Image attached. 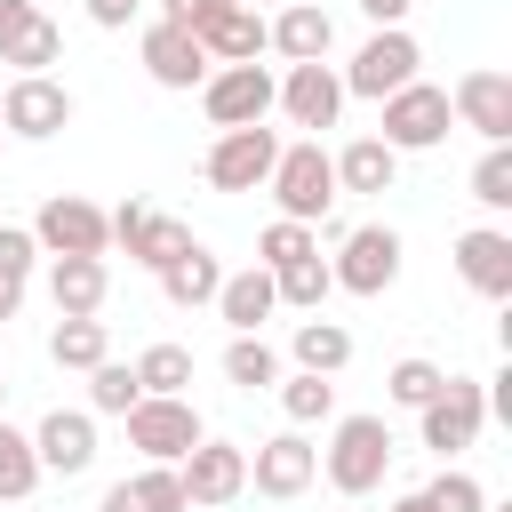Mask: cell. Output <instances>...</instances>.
Instances as JSON below:
<instances>
[{"label":"cell","mask_w":512,"mask_h":512,"mask_svg":"<svg viewBox=\"0 0 512 512\" xmlns=\"http://www.w3.org/2000/svg\"><path fill=\"white\" fill-rule=\"evenodd\" d=\"M392 456H400V448H392V424H384V416H336L320 472H328L336 496H368V488H384Z\"/></svg>","instance_id":"obj_1"},{"label":"cell","mask_w":512,"mask_h":512,"mask_svg":"<svg viewBox=\"0 0 512 512\" xmlns=\"http://www.w3.org/2000/svg\"><path fill=\"white\" fill-rule=\"evenodd\" d=\"M272 200H280V216L288 224H320L328 208H336V160L320 152V136H304V144H280V160H272Z\"/></svg>","instance_id":"obj_2"},{"label":"cell","mask_w":512,"mask_h":512,"mask_svg":"<svg viewBox=\"0 0 512 512\" xmlns=\"http://www.w3.org/2000/svg\"><path fill=\"white\" fill-rule=\"evenodd\" d=\"M328 280H336L344 296H384V288L400 280V232H392V224H352V232L336 240Z\"/></svg>","instance_id":"obj_3"},{"label":"cell","mask_w":512,"mask_h":512,"mask_svg":"<svg viewBox=\"0 0 512 512\" xmlns=\"http://www.w3.org/2000/svg\"><path fill=\"white\" fill-rule=\"evenodd\" d=\"M32 248L40 256H104L112 248V216L80 192H56L40 216H32Z\"/></svg>","instance_id":"obj_4"},{"label":"cell","mask_w":512,"mask_h":512,"mask_svg":"<svg viewBox=\"0 0 512 512\" xmlns=\"http://www.w3.org/2000/svg\"><path fill=\"white\" fill-rule=\"evenodd\" d=\"M120 424H128V448H144V464H184V456L208 440L200 416H192V400H152V392H144Z\"/></svg>","instance_id":"obj_5"},{"label":"cell","mask_w":512,"mask_h":512,"mask_svg":"<svg viewBox=\"0 0 512 512\" xmlns=\"http://www.w3.org/2000/svg\"><path fill=\"white\" fill-rule=\"evenodd\" d=\"M272 96H280V80H272L264 64H216V72L200 80V104H208L216 128H264Z\"/></svg>","instance_id":"obj_6"},{"label":"cell","mask_w":512,"mask_h":512,"mask_svg":"<svg viewBox=\"0 0 512 512\" xmlns=\"http://www.w3.org/2000/svg\"><path fill=\"white\" fill-rule=\"evenodd\" d=\"M448 88H432V80H408L400 96H384V136L376 144H392V152H432L440 136H448Z\"/></svg>","instance_id":"obj_7"},{"label":"cell","mask_w":512,"mask_h":512,"mask_svg":"<svg viewBox=\"0 0 512 512\" xmlns=\"http://www.w3.org/2000/svg\"><path fill=\"white\" fill-rule=\"evenodd\" d=\"M176 480H184V512H216V504L248 496V448H232V440H200V448L176 464Z\"/></svg>","instance_id":"obj_8"},{"label":"cell","mask_w":512,"mask_h":512,"mask_svg":"<svg viewBox=\"0 0 512 512\" xmlns=\"http://www.w3.org/2000/svg\"><path fill=\"white\" fill-rule=\"evenodd\" d=\"M0 128H8V136L48 144L56 128H72V88H64V80H48V72H16V80H8V96H0Z\"/></svg>","instance_id":"obj_9"},{"label":"cell","mask_w":512,"mask_h":512,"mask_svg":"<svg viewBox=\"0 0 512 512\" xmlns=\"http://www.w3.org/2000/svg\"><path fill=\"white\" fill-rule=\"evenodd\" d=\"M416 64H424L416 40H408L400 24H384V32L352 56V72H336V80H344V96H376V104H384V96H400V88L416 80Z\"/></svg>","instance_id":"obj_10"},{"label":"cell","mask_w":512,"mask_h":512,"mask_svg":"<svg viewBox=\"0 0 512 512\" xmlns=\"http://www.w3.org/2000/svg\"><path fill=\"white\" fill-rule=\"evenodd\" d=\"M424 424V448H440V456H456V448H472L480 440V424H488V400H480V376H448L440 384V400L432 408H416Z\"/></svg>","instance_id":"obj_11"},{"label":"cell","mask_w":512,"mask_h":512,"mask_svg":"<svg viewBox=\"0 0 512 512\" xmlns=\"http://www.w3.org/2000/svg\"><path fill=\"white\" fill-rule=\"evenodd\" d=\"M320 480V448L304 440V432H280V440H256V456H248V488L256 496H272V504H288V496H304Z\"/></svg>","instance_id":"obj_12"},{"label":"cell","mask_w":512,"mask_h":512,"mask_svg":"<svg viewBox=\"0 0 512 512\" xmlns=\"http://www.w3.org/2000/svg\"><path fill=\"white\" fill-rule=\"evenodd\" d=\"M272 160H280V136L272 128H224L208 144V184L216 192H256L272 176Z\"/></svg>","instance_id":"obj_13"},{"label":"cell","mask_w":512,"mask_h":512,"mask_svg":"<svg viewBox=\"0 0 512 512\" xmlns=\"http://www.w3.org/2000/svg\"><path fill=\"white\" fill-rule=\"evenodd\" d=\"M112 240L128 248V264L160 272L168 256H184V248H192V224H176V216H160V208L128 200V208H112Z\"/></svg>","instance_id":"obj_14"},{"label":"cell","mask_w":512,"mask_h":512,"mask_svg":"<svg viewBox=\"0 0 512 512\" xmlns=\"http://www.w3.org/2000/svg\"><path fill=\"white\" fill-rule=\"evenodd\" d=\"M32 456H40V472H88L96 464V416L88 408H48L40 424H32Z\"/></svg>","instance_id":"obj_15"},{"label":"cell","mask_w":512,"mask_h":512,"mask_svg":"<svg viewBox=\"0 0 512 512\" xmlns=\"http://www.w3.org/2000/svg\"><path fill=\"white\" fill-rule=\"evenodd\" d=\"M448 112L464 128H480L488 144H512V72H464L448 88Z\"/></svg>","instance_id":"obj_16"},{"label":"cell","mask_w":512,"mask_h":512,"mask_svg":"<svg viewBox=\"0 0 512 512\" xmlns=\"http://www.w3.org/2000/svg\"><path fill=\"white\" fill-rule=\"evenodd\" d=\"M64 56V32L32 8V0H0V64H16V72H48Z\"/></svg>","instance_id":"obj_17"},{"label":"cell","mask_w":512,"mask_h":512,"mask_svg":"<svg viewBox=\"0 0 512 512\" xmlns=\"http://www.w3.org/2000/svg\"><path fill=\"white\" fill-rule=\"evenodd\" d=\"M192 40H200V56H208V64H256V56H264V16H256V8L216 0V8L192 24Z\"/></svg>","instance_id":"obj_18"},{"label":"cell","mask_w":512,"mask_h":512,"mask_svg":"<svg viewBox=\"0 0 512 512\" xmlns=\"http://www.w3.org/2000/svg\"><path fill=\"white\" fill-rule=\"evenodd\" d=\"M456 272H464V288H472V296L512 304V232H496V224L464 232V240H456Z\"/></svg>","instance_id":"obj_19"},{"label":"cell","mask_w":512,"mask_h":512,"mask_svg":"<svg viewBox=\"0 0 512 512\" xmlns=\"http://www.w3.org/2000/svg\"><path fill=\"white\" fill-rule=\"evenodd\" d=\"M296 128H336V112H344V80L328 72V64H288V80H280V96H272Z\"/></svg>","instance_id":"obj_20"},{"label":"cell","mask_w":512,"mask_h":512,"mask_svg":"<svg viewBox=\"0 0 512 512\" xmlns=\"http://www.w3.org/2000/svg\"><path fill=\"white\" fill-rule=\"evenodd\" d=\"M328 40H336V24H328L320 0H288V8L264 24V48H280L288 64H328Z\"/></svg>","instance_id":"obj_21"},{"label":"cell","mask_w":512,"mask_h":512,"mask_svg":"<svg viewBox=\"0 0 512 512\" xmlns=\"http://www.w3.org/2000/svg\"><path fill=\"white\" fill-rule=\"evenodd\" d=\"M48 296H56V320H96L104 296H112L104 256H56L48 264Z\"/></svg>","instance_id":"obj_22"},{"label":"cell","mask_w":512,"mask_h":512,"mask_svg":"<svg viewBox=\"0 0 512 512\" xmlns=\"http://www.w3.org/2000/svg\"><path fill=\"white\" fill-rule=\"evenodd\" d=\"M144 72H152L160 88H200V80H208V56H200V40H192L184 24H152V32H144Z\"/></svg>","instance_id":"obj_23"},{"label":"cell","mask_w":512,"mask_h":512,"mask_svg":"<svg viewBox=\"0 0 512 512\" xmlns=\"http://www.w3.org/2000/svg\"><path fill=\"white\" fill-rule=\"evenodd\" d=\"M216 312L232 320V336H264V320L280 312V296H272V272H264V264L232 272V280L216 288Z\"/></svg>","instance_id":"obj_24"},{"label":"cell","mask_w":512,"mask_h":512,"mask_svg":"<svg viewBox=\"0 0 512 512\" xmlns=\"http://www.w3.org/2000/svg\"><path fill=\"white\" fill-rule=\"evenodd\" d=\"M160 288H168V304H176V312H200V304H216V288H224V264H216L200 240H192L184 256H168V264H160Z\"/></svg>","instance_id":"obj_25"},{"label":"cell","mask_w":512,"mask_h":512,"mask_svg":"<svg viewBox=\"0 0 512 512\" xmlns=\"http://www.w3.org/2000/svg\"><path fill=\"white\" fill-rule=\"evenodd\" d=\"M96 512H184V480L176 464H144L136 480H112Z\"/></svg>","instance_id":"obj_26"},{"label":"cell","mask_w":512,"mask_h":512,"mask_svg":"<svg viewBox=\"0 0 512 512\" xmlns=\"http://www.w3.org/2000/svg\"><path fill=\"white\" fill-rule=\"evenodd\" d=\"M392 176H400V152L376 144V136H360V144L336 152V192H392Z\"/></svg>","instance_id":"obj_27"},{"label":"cell","mask_w":512,"mask_h":512,"mask_svg":"<svg viewBox=\"0 0 512 512\" xmlns=\"http://www.w3.org/2000/svg\"><path fill=\"white\" fill-rule=\"evenodd\" d=\"M288 352H296V368H304V376H336V368L352 360V336H344L336 320H320V312H312V320H296Z\"/></svg>","instance_id":"obj_28"},{"label":"cell","mask_w":512,"mask_h":512,"mask_svg":"<svg viewBox=\"0 0 512 512\" xmlns=\"http://www.w3.org/2000/svg\"><path fill=\"white\" fill-rule=\"evenodd\" d=\"M48 360H56V368H80V376L104 368V360H112L104 320H56V328H48Z\"/></svg>","instance_id":"obj_29"},{"label":"cell","mask_w":512,"mask_h":512,"mask_svg":"<svg viewBox=\"0 0 512 512\" xmlns=\"http://www.w3.org/2000/svg\"><path fill=\"white\" fill-rule=\"evenodd\" d=\"M32 264H40L32 232H24V224H0V320H16V304H24V288H32Z\"/></svg>","instance_id":"obj_30"},{"label":"cell","mask_w":512,"mask_h":512,"mask_svg":"<svg viewBox=\"0 0 512 512\" xmlns=\"http://www.w3.org/2000/svg\"><path fill=\"white\" fill-rule=\"evenodd\" d=\"M328 288H336V280H328V256H320V248L272 272V296H280V304H296V312H320V304H328Z\"/></svg>","instance_id":"obj_31"},{"label":"cell","mask_w":512,"mask_h":512,"mask_svg":"<svg viewBox=\"0 0 512 512\" xmlns=\"http://www.w3.org/2000/svg\"><path fill=\"white\" fill-rule=\"evenodd\" d=\"M40 488V456H32V432H16L0 416V504H24Z\"/></svg>","instance_id":"obj_32"},{"label":"cell","mask_w":512,"mask_h":512,"mask_svg":"<svg viewBox=\"0 0 512 512\" xmlns=\"http://www.w3.org/2000/svg\"><path fill=\"white\" fill-rule=\"evenodd\" d=\"M136 384H144L152 400H184V384H192V352H184V344H152V352L136 360Z\"/></svg>","instance_id":"obj_33"},{"label":"cell","mask_w":512,"mask_h":512,"mask_svg":"<svg viewBox=\"0 0 512 512\" xmlns=\"http://www.w3.org/2000/svg\"><path fill=\"white\" fill-rule=\"evenodd\" d=\"M224 376H232L240 392H264V384H280V352H272L264 336H232V344H224Z\"/></svg>","instance_id":"obj_34"},{"label":"cell","mask_w":512,"mask_h":512,"mask_svg":"<svg viewBox=\"0 0 512 512\" xmlns=\"http://www.w3.org/2000/svg\"><path fill=\"white\" fill-rule=\"evenodd\" d=\"M144 400V384H136V368H120V360H104V368H88V416H128Z\"/></svg>","instance_id":"obj_35"},{"label":"cell","mask_w":512,"mask_h":512,"mask_svg":"<svg viewBox=\"0 0 512 512\" xmlns=\"http://www.w3.org/2000/svg\"><path fill=\"white\" fill-rule=\"evenodd\" d=\"M280 408H288V424H328L336 416V384L328 376H280Z\"/></svg>","instance_id":"obj_36"},{"label":"cell","mask_w":512,"mask_h":512,"mask_svg":"<svg viewBox=\"0 0 512 512\" xmlns=\"http://www.w3.org/2000/svg\"><path fill=\"white\" fill-rule=\"evenodd\" d=\"M440 384H448V368H440V360H392V376H384V392H392L400 408H432V400H440Z\"/></svg>","instance_id":"obj_37"},{"label":"cell","mask_w":512,"mask_h":512,"mask_svg":"<svg viewBox=\"0 0 512 512\" xmlns=\"http://www.w3.org/2000/svg\"><path fill=\"white\" fill-rule=\"evenodd\" d=\"M320 240H312V224H288V216H272L264 232H256V264L264 272H280V264H296V256H312Z\"/></svg>","instance_id":"obj_38"},{"label":"cell","mask_w":512,"mask_h":512,"mask_svg":"<svg viewBox=\"0 0 512 512\" xmlns=\"http://www.w3.org/2000/svg\"><path fill=\"white\" fill-rule=\"evenodd\" d=\"M416 512H488V488L472 472H440L432 488H416Z\"/></svg>","instance_id":"obj_39"},{"label":"cell","mask_w":512,"mask_h":512,"mask_svg":"<svg viewBox=\"0 0 512 512\" xmlns=\"http://www.w3.org/2000/svg\"><path fill=\"white\" fill-rule=\"evenodd\" d=\"M472 200H480V208H512V144H488V152H480Z\"/></svg>","instance_id":"obj_40"},{"label":"cell","mask_w":512,"mask_h":512,"mask_svg":"<svg viewBox=\"0 0 512 512\" xmlns=\"http://www.w3.org/2000/svg\"><path fill=\"white\" fill-rule=\"evenodd\" d=\"M136 8H144V0H88V16H96L104 32H120V24H136Z\"/></svg>","instance_id":"obj_41"},{"label":"cell","mask_w":512,"mask_h":512,"mask_svg":"<svg viewBox=\"0 0 512 512\" xmlns=\"http://www.w3.org/2000/svg\"><path fill=\"white\" fill-rule=\"evenodd\" d=\"M208 8H216V0H160V24H184V32H192Z\"/></svg>","instance_id":"obj_42"},{"label":"cell","mask_w":512,"mask_h":512,"mask_svg":"<svg viewBox=\"0 0 512 512\" xmlns=\"http://www.w3.org/2000/svg\"><path fill=\"white\" fill-rule=\"evenodd\" d=\"M408 8H416V0H360V16H376V32H384V24H400Z\"/></svg>","instance_id":"obj_43"},{"label":"cell","mask_w":512,"mask_h":512,"mask_svg":"<svg viewBox=\"0 0 512 512\" xmlns=\"http://www.w3.org/2000/svg\"><path fill=\"white\" fill-rule=\"evenodd\" d=\"M392 512H416V496H400V504H392Z\"/></svg>","instance_id":"obj_44"},{"label":"cell","mask_w":512,"mask_h":512,"mask_svg":"<svg viewBox=\"0 0 512 512\" xmlns=\"http://www.w3.org/2000/svg\"><path fill=\"white\" fill-rule=\"evenodd\" d=\"M488 512H512V504H488Z\"/></svg>","instance_id":"obj_45"},{"label":"cell","mask_w":512,"mask_h":512,"mask_svg":"<svg viewBox=\"0 0 512 512\" xmlns=\"http://www.w3.org/2000/svg\"><path fill=\"white\" fill-rule=\"evenodd\" d=\"M232 8H256V0H232Z\"/></svg>","instance_id":"obj_46"},{"label":"cell","mask_w":512,"mask_h":512,"mask_svg":"<svg viewBox=\"0 0 512 512\" xmlns=\"http://www.w3.org/2000/svg\"><path fill=\"white\" fill-rule=\"evenodd\" d=\"M0 400H8V376H0Z\"/></svg>","instance_id":"obj_47"},{"label":"cell","mask_w":512,"mask_h":512,"mask_svg":"<svg viewBox=\"0 0 512 512\" xmlns=\"http://www.w3.org/2000/svg\"><path fill=\"white\" fill-rule=\"evenodd\" d=\"M0 136H8V128H0Z\"/></svg>","instance_id":"obj_48"}]
</instances>
